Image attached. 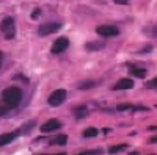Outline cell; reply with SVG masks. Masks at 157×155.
Returning a JSON list of instances; mask_svg holds the SVG:
<instances>
[{"instance_id": "obj_1", "label": "cell", "mask_w": 157, "mask_h": 155, "mask_svg": "<svg viewBox=\"0 0 157 155\" xmlns=\"http://www.w3.org/2000/svg\"><path fill=\"white\" fill-rule=\"evenodd\" d=\"M2 97L5 105H8L10 108H16L22 100V91L17 86H10L2 93Z\"/></svg>"}, {"instance_id": "obj_2", "label": "cell", "mask_w": 157, "mask_h": 155, "mask_svg": "<svg viewBox=\"0 0 157 155\" xmlns=\"http://www.w3.org/2000/svg\"><path fill=\"white\" fill-rule=\"evenodd\" d=\"M0 30H2L3 36L6 39H13L16 35V25H14V19L13 17H5L0 22Z\"/></svg>"}, {"instance_id": "obj_3", "label": "cell", "mask_w": 157, "mask_h": 155, "mask_svg": "<svg viewBox=\"0 0 157 155\" xmlns=\"http://www.w3.org/2000/svg\"><path fill=\"white\" fill-rule=\"evenodd\" d=\"M60 28H61L60 22H46L43 25H39L38 33H39V36H49L52 33H57Z\"/></svg>"}, {"instance_id": "obj_4", "label": "cell", "mask_w": 157, "mask_h": 155, "mask_svg": "<svg viewBox=\"0 0 157 155\" xmlns=\"http://www.w3.org/2000/svg\"><path fill=\"white\" fill-rule=\"evenodd\" d=\"M66 96H68V93L64 91V89H57V91H54L50 96H49V105H52V107H60L61 103L66 100Z\"/></svg>"}, {"instance_id": "obj_5", "label": "cell", "mask_w": 157, "mask_h": 155, "mask_svg": "<svg viewBox=\"0 0 157 155\" xmlns=\"http://www.w3.org/2000/svg\"><path fill=\"white\" fill-rule=\"evenodd\" d=\"M96 33L104 36V38H115L120 35V30H118L115 25H99L96 28Z\"/></svg>"}, {"instance_id": "obj_6", "label": "cell", "mask_w": 157, "mask_h": 155, "mask_svg": "<svg viewBox=\"0 0 157 155\" xmlns=\"http://www.w3.org/2000/svg\"><path fill=\"white\" fill-rule=\"evenodd\" d=\"M68 47H69V39H68V38H58V39L52 44V54L60 55V54H63V52L66 50Z\"/></svg>"}, {"instance_id": "obj_7", "label": "cell", "mask_w": 157, "mask_h": 155, "mask_svg": "<svg viewBox=\"0 0 157 155\" xmlns=\"http://www.w3.org/2000/svg\"><path fill=\"white\" fill-rule=\"evenodd\" d=\"M60 127H61V122H60V121H57V119H50V121H47L46 124L41 125V132H43V133H50V132L58 130Z\"/></svg>"}, {"instance_id": "obj_8", "label": "cell", "mask_w": 157, "mask_h": 155, "mask_svg": "<svg viewBox=\"0 0 157 155\" xmlns=\"http://www.w3.org/2000/svg\"><path fill=\"white\" fill-rule=\"evenodd\" d=\"M19 135H21V130L10 132V133H2V135H0V147H3V146L10 144L11 141H13V139H16Z\"/></svg>"}, {"instance_id": "obj_9", "label": "cell", "mask_w": 157, "mask_h": 155, "mask_svg": "<svg viewBox=\"0 0 157 155\" xmlns=\"http://www.w3.org/2000/svg\"><path fill=\"white\" fill-rule=\"evenodd\" d=\"M134 88V82L130 80V79H121V80H118V83L113 86V89H132Z\"/></svg>"}, {"instance_id": "obj_10", "label": "cell", "mask_w": 157, "mask_h": 155, "mask_svg": "<svg viewBox=\"0 0 157 155\" xmlns=\"http://www.w3.org/2000/svg\"><path fill=\"white\" fill-rule=\"evenodd\" d=\"M130 74H132L135 79H145L146 77V69H143V68H137V66H130Z\"/></svg>"}, {"instance_id": "obj_11", "label": "cell", "mask_w": 157, "mask_h": 155, "mask_svg": "<svg viewBox=\"0 0 157 155\" xmlns=\"http://www.w3.org/2000/svg\"><path fill=\"white\" fill-rule=\"evenodd\" d=\"M86 114H88V110H86V107H83V105L77 107V108L74 110V116H75V119H83Z\"/></svg>"}, {"instance_id": "obj_12", "label": "cell", "mask_w": 157, "mask_h": 155, "mask_svg": "<svg viewBox=\"0 0 157 155\" xmlns=\"http://www.w3.org/2000/svg\"><path fill=\"white\" fill-rule=\"evenodd\" d=\"M66 141H68V136L66 135H60V136H57V138H54L50 141L52 144H58V146H63V144H66Z\"/></svg>"}, {"instance_id": "obj_13", "label": "cell", "mask_w": 157, "mask_h": 155, "mask_svg": "<svg viewBox=\"0 0 157 155\" xmlns=\"http://www.w3.org/2000/svg\"><path fill=\"white\" fill-rule=\"evenodd\" d=\"M83 138H93V136H96L98 135V128H94V127H90V128H86V130H83Z\"/></svg>"}, {"instance_id": "obj_14", "label": "cell", "mask_w": 157, "mask_h": 155, "mask_svg": "<svg viewBox=\"0 0 157 155\" xmlns=\"http://www.w3.org/2000/svg\"><path fill=\"white\" fill-rule=\"evenodd\" d=\"M126 149H127V144H116V146L110 147L109 152H110V153H118V152H123V150H126Z\"/></svg>"}, {"instance_id": "obj_15", "label": "cell", "mask_w": 157, "mask_h": 155, "mask_svg": "<svg viewBox=\"0 0 157 155\" xmlns=\"http://www.w3.org/2000/svg\"><path fill=\"white\" fill-rule=\"evenodd\" d=\"M102 47H104V44H102V42H90V44L86 46V49H88V50H96V49L99 50V49H102Z\"/></svg>"}, {"instance_id": "obj_16", "label": "cell", "mask_w": 157, "mask_h": 155, "mask_svg": "<svg viewBox=\"0 0 157 155\" xmlns=\"http://www.w3.org/2000/svg\"><path fill=\"white\" fill-rule=\"evenodd\" d=\"M94 86H96L94 82H83L82 85H78V88H80V89H88V88H94Z\"/></svg>"}, {"instance_id": "obj_17", "label": "cell", "mask_w": 157, "mask_h": 155, "mask_svg": "<svg viewBox=\"0 0 157 155\" xmlns=\"http://www.w3.org/2000/svg\"><path fill=\"white\" fill-rule=\"evenodd\" d=\"M129 108H132V105H129V103H120V105L116 107L118 111H126V110H129Z\"/></svg>"}, {"instance_id": "obj_18", "label": "cell", "mask_w": 157, "mask_h": 155, "mask_svg": "<svg viewBox=\"0 0 157 155\" xmlns=\"http://www.w3.org/2000/svg\"><path fill=\"white\" fill-rule=\"evenodd\" d=\"M146 88H149V89L157 88V77H155V79H152L151 82H148V83H146Z\"/></svg>"}, {"instance_id": "obj_19", "label": "cell", "mask_w": 157, "mask_h": 155, "mask_svg": "<svg viewBox=\"0 0 157 155\" xmlns=\"http://www.w3.org/2000/svg\"><path fill=\"white\" fill-rule=\"evenodd\" d=\"M8 110H11L8 105H2V103H0V116H5L8 113Z\"/></svg>"}, {"instance_id": "obj_20", "label": "cell", "mask_w": 157, "mask_h": 155, "mask_svg": "<svg viewBox=\"0 0 157 155\" xmlns=\"http://www.w3.org/2000/svg\"><path fill=\"white\" fill-rule=\"evenodd\" d=\"M82 153H93V155H99V153H102V150H101V149H94V150H83Z\"/></svg>"}, {"instance_id": "obj_21", "label": "cell", "mask_w": 157, "mask_h": 155, "mask_svg": "<svg viewBox=\"0 0 157 155\" xmlns=\"http://www.w3.org/2000/svg\"><path fill=\"white\" fill-rule=\"evenodd\" d=\"M115 3H118V5H127L129 0H115Z\"/></svg>"}, {"instance_id": "obj_22", "label": "cell", "mask_w": 157, "mask_h": 155, "mask_svg": "<svg viewBox=\"0 0 157 155\" xmlns=\"http://www.w3.org/2000/svg\"><path fill=\"white\" fill-rule=\"evenodd\" d=\"M39 13H41V11H39V9H36V11H33V13H32V19H36V17L39 16Z\"/></svg>"}, {"instance_id": "obj_23", "label": "cell", "mask_w": 157, "mask_h": 155, "mask_svg": "<svg viewBox=\"0 0 157 155\" xmlns=\"http://www.w3.org/2000/svg\"><path fill=\"white\" fill-rule=\"evenodd\" d=\"M149 141H151V143H157V135H155V136H152Z\"/></svg>"}, {"instance_id": "obj_24", "label": "cell", "mask_w": 157, "mask_h": 155, "mask_svg": "<svg viewBox=\"0 0 157 155\" xmlns=\"http://www.w3.org/2000/svg\"><path fill=\"white\" fill-rule=\"evenodd\" d=\"M2 63H3V54L0 52V66H2Z\"/></svg>"}, {"instance_id": "obj_25", "label": "cell", "mask_w": 157, "mask_h": 155, "mask_svg": "<svg viewBox=\"0 0 157 155\" xmlns=\"http://www.w3.org/2000/svg\"><path fill=\"white\" fill-rule=\"evenodd\" d=\"M149 50H151V47H149V46H148V47H145V49H143V50H141V52H149Z\"/></svg>"}]
</instances>
